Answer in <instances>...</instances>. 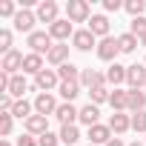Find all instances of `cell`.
Wrapping results in <instances>:
<instances>
[{"label": "cell", "instance_id": "obj_1", "mask_svg": "<svg viewBox=\"0 0 146 146\" xmlns=\"http://www.w3.org/2000/svg\"><path fill=\"white\" fill-rule=\"evenodd\" d=\"M66 17L72 23H89L92 20V9L86 0H69L66 3Z\"/></svg>", "mask_w": 146, "mask_h": 146}, {"label": "cell", "instance_id": "obj_2", "mask_svg": "<svg viewBox=\"0 0 146 146\" xmlns=\"http://www.w3.org/2000/svg\"><path fill=\"white\" fill-rule=\"evenodd\" d=\"M26 46H29L35 54H49L52 46H54V40H52L49 32H32V35L26 37Z\"/></svg>", "mask_w": 146, "mask_h": 146}, {"label": "cell", "instance_id": "obj_3", "mask_svg": "<svg viewBox=\"0 0 146 146\" xmlns=\"http://www.w3.org/2000/svg\"><path fill=\"white\" fill-rule=\"evenodd\" d=\"M46 32L52 35V40H54V43H66L69 37H75V29H72V20H69V17H60V20H57V23H52Z\"/></svg>", "mask_w": 146, "mask_h": 146}, {"label": "cell", "instance_id": "obj_4", "mask_svg": "<svg viewBox=\"0 0 146 146\" xmlns=\"http://www.w3.org/2000/svg\"><path fill=\"white\" fill-rule=\"evenodd\" d=\"M23 52H17V49H12L9 54H3V60H0V72H6V75H20V69H23Z\"/></svg>", "mask_w": 146, "mask_h": 146}, {"label": "cell", "instance_id": "obj_5", "mask_svg": "<svg viewBox=\"0 0 146 146\" xmlns=\"http://www.w3.org/2000/svg\"><path fill=\"white\" fill-rule=\"evenodd\" d=\"M126 83L129 89H146V63L126 66Z\"/></svg>", "mask_w": 146, "mask_h": 146}, {"label": "cell", "instance_id": "obj_6", "mask_svg": "<svg viewBox=\"0 0 146 146\" xmlns=\"http://www.w3.org/2000/svg\"><path fill=\"white\" fill-rule=\"evenodd\" d=\"M120 54V46H117V37H103V40H98V57L100 60H106V63H115V57Z\"/></svg>", "mask_w": 146, "mask_h": 146}, {"label": "cell", "instance_id": "obj_7", "mask_svg": "<svg viewBox=\"0 0 146 146\" xmlns=\"http://www.w3.org/2000/svg\"><path fill=\"white\" fill-rule=\"evenodd\" d=\"M57 100H54V95L52 92H40L37 98H35V115H43V117H49V115H54L57 112Z\"/></svg>", "mask_w": 146, "mask_h": 146}, {"label": "cell", "instance_id": "obj_8", "mask_svg": "<svg viewBox=\"0 0 146 146\" xmlns=\"http://www.w3.org/2000/svg\"><path fill=\"white\" fill-rule=\"evenodd\" d=\"M60 86V78H57V69H43L40 75L35 78V89L37 92H52Z\"/></svg>", "mask_w": 146, "mask_h": 146}, {"label": "cell", "instance_id": "obj_9", "mask_svg": "<svg viewBox=\"0 0 146 146\" xmlns=\"http://www.w3.org/2000/svg\"><path fill=\"white\" fill-rule=\"evenodd\" d=\"M35 15H37V23H57L60 17H57V3L54 0H40L37 3V9H35Z\"/></svg>", "mask_w": 146, "mask_h": 146}, {"label": "cell", "instance_id": "obj_10", "mask_svg": "<svg viewBox=\"0 0 146 146\" xmlns=\"http://www.w3.org/2000/svg\"><path fill=\"white\" fill-rule=\"evenodd\" d=\"M72 46H75L78 52H92V49H98V37L89 29H78L75 37H72Z\"/></svg>", "mask_w": 146, "mask_h": 146}, {"label": "cell", "instance_id": "obj_11", "mask_svg": "<svg viewBox=\"0 0 146 146\" xmlns=\"http://www.w3.org/2000/svg\"><path fill=\"white\" fill-rule=\"evenodd\" d=\"M12 23H15V29H17V32L32 35V32H35V23H37V15H35L32 9H20V12L15 15V20H12Z\"/></svg>", "mask_w": 146, "mask_h": 146}, {"label": "cell", "instance_id": "obj_12", "mask_svg": "<svg viewBox=\"0 0 146 146\" xmlns=\"http://www.w3.org/2000/svg\"><path fill=\"white\" fill-rule=\"evenodd\" d=\"M106 126L112 129V135H115V137H120V135H126V132L132 129V115L112 112V117H109V123H106Z\"/></svg>", "mask_w": 146, "mask_h": 146}, {"label": "cell", "instance_id": "obj_13", "mask_svg": "<svg viewBox=\"0 0 146 146\" xmlns=\"http://www.w3.org/2000/svg\"><path fill=\"white\" fill-rule=\"evenodd\" d=\"M54 117H57L63 126H75V120L80 117V109H75V103H60L57 112H54Z\"/></svg>", "mask_w": 146, "mask_h": 146}, {"label": "cell", "instance_id": "obj_14", "mask_svg": "<svg viewBox=\"0 0 146 146\" xmlns=\"http://www.w3.org/2000/svg\"><path fill=\"white\" fill-rule=\"evenodd\" d=\"M23 126H26V135L40 137V135H46V132H49V117H43V115H32Z\"/></svg>", "mask_w": 146, "mask_h": 146}, {"label": "cell", "instance_id": "obj_15", "mask_svg": "<svg viewBox=\"0 0 146 146\" xmlns=\"http://www.w3.org/2000/svg\"><path fill=\"white\" fill-rule=\"evenodd\" d=\"M95 37H109V17L106 15H92V20H89V26H86Z\"/></svg>", "mask_w": 146, "mask_h": 146}, {"label": "cell", "instance_id": "obj_16", "mask_svg": "<svg viewBox=\"0 0 146 146\" xmlns=\"http://www.w3.org/2000/svg\"><path fill=\"white\" fill-rule=\"evenodd\" d=\"M46 60L52 63V66H63V63H69V43H54L52 46V52L46 54Z\"/></svg>", "mask_w": 146, "mask_h": 146}, {"label": "cell", "instance_id": "obj_17", "mask_svg": "<svg viewBox=\"0 0 146 146\" xmlns=\"http://www.w3.org/2000/svg\"><path fill=\"white\" fill-rule=\"evenodd\" d=\"M106 83L109 86H115V89H120V83H126V66H120L117 60L106 69Z\"/></svg>", "mask_w": 146, "mask_h": 146}, {"label": "cell", "instance_id": "obj_18", "mask_svg": "<svg viewBox=\"0 0 146 146\" xmlns=\"http://www.w3.org/2000/svg\"><path fill=\"white\" fill-rule=\"evenodd\" d=\"M80 86H86V89L106 86V75H100L98 69H83V72H80Z\"/></svg>", "mask_w": 146, "mask_h": 146}, {"label": "cell", "instance_id": "obj_19", "mask_svg": "<svg viewBox=\"0 0 146 146\" xmlns=\"http://www.w3.org/2000/svg\"><path fill=\"white\" fill-rule=\"evenodd\" d=\"M46 66H43V54H35V52H29L26 57H23V75H40Z\"/></svg>", "mask_w": 146, "mask_h": 146}, {"label": "cell", "instance_id": "obj_20", "mask_svg": "<svg viewBox=\"0 0 146 146\" xmlns=\"http://www.w3.org/2000/svg\"><path fill=\"white\" fill-rule=\"evenodd\" d=\"M109 140H112V129H109V126L98 123V126L89 129V143H95V146H106Z\"/></svg>", "mask_w": 146, "mask_h": 146}, {"label": "cell", "instance_id": "obj_21", "mask_svg": "<svg viewBox=\"0 0 146 146\" xmlns=\"http://www.w3.org/2000/svg\"><path fill=\"white\" fill-rule=\"evenodd\" d=\"M26 92H29V80H26V75H15V78L9 80V95H12L15 100H23Z\"/></svg>", "mask_w": 146, "mask_h": 146}, {"label": "cell", "instance_id": "obj_22", "mask_svg": "<svg viewBox=\"0 0 146 146\" xmlns=\"http://www.w3.org/2000/svg\"><path fill=\"white\" fill-rule=\"evenodd\" d=\"M109 106H112L115 112H126V109H129V89H112Z\"/></svg>", "mask_w": 146, "mask_h": 146}, {"label": "cell", "instance_id": "obj_23", "mask_svg": "<svg viewBox=\"0 0 146 146\" xmlns=\"http://www.w3.org/2000/svg\"><path fill=\"white\" fill-rule=\"evenodd\" d=\"M80 72H83V69H78L75 63H63V66L57 69V78H60V83H63V80H69V83H80Z\"/></svg>", "mask_w": 146, "mask_h": 146}, {"label": "cell", "instance_id": "obj_24", "mask_svg": "<svg viewBox=\"0 0 146 146\" xmlns=\"http://www.w3.org/2000/svg\"><path fill=\"white\" fill-rule=\"evenodd\" d=\"M98 117H100V109H98L95 103H86V106L80 109V117H78V120L92 129V126H98Z\"/></svg>", "mask_w": 146, "mask_h": 146}, {"label": "cell", "instance_id": "obj_25", "mask_svg": "<svg viewBox=\"0 0 146 146\" xmlns=\"http://www.w3.org/2000/svg\"><path fill=\"white\" fill-rule=\"evenodd\" d=\"M129 112H146V92L143 89H129Z\"/></svg>", "mask_w": 146, "mask_h": 146}, {"label": "cell", "instance_id": "obj_26", "mask_svg": "<svg viewBox=\"0 0 146 146\" xmlns=\"http://www.w3.org/2000/svg\"><path fill=\"white\" fill-rule=\"evenodd\" d=\"M12 115H15V117H20V120L26 123V120L35 115V103H29L26 98H23V100H15V109H12Z\"/></svg>", "mask_w": 146, "mask_h": 146}, {"label": "cell", "instance_id": "obj_27", "mask_svg": "<svg viewBox=\"0 0 146 146\" xmlns=\"http://www.w3.org/2000/svg\"><path fill=\"white\" fill-rule=\"evenodd\" d=\"M57 92H60V98H63V103H72L78 95H80V83H69V80H63L60 86H57Z\"/></svg>", "mask_w": 146, "mask_h": 146}, {"label": "cell", "instance_id": "obj_28", "mask_svg": "<svg viewBox=\"0 0 146 146\" xmlns=\"http://www.w3.org/2000/svg\"><path fill=\"white\" fill-rule=\"evenodd\" d=\"M117 46H120V52H123V54H132V52L140 46V40H137L132 32H126V35H120V37H117Z\"/></svg>", "mask_w": 146, "mask_h": 146}, {"label": "cell", "instance_id": "obj_29", "mask_svg": "<svg viewBox=\"0 0 146 146\" xmlns=\"http://www.w3.org/2000/svg\"><path fill=\"white\" fill-rule=\"evenodd\" d=\"M80 140V132H78V126H60V143H66V146H75Z\"/></svg>", "mask_w": 146, "mask_h": 146}, {"label": "cell", "instance_id": "obj_30", "mask_svg": "<svg viewBox=\"0 0 146 146\" xmlns=\"http://www.w3.org/2000/svg\"><path fill=\"white\" fill-rule=\"evenodd\" d=\"M123 9H126L132 17H143V12H146V0H126Z\"/></svg>", "mask_w": 146, "mask_h": 146}, {"label": "cell", "instance_id": "obj_31", "mask_svg": "<svg viewBox=\"0 0 146 146\" xmlns=\"http://www.w3.org/2000/svg\"><path fill=\"white\" fill-rule=\"evenodd\" d=\"M109 95H112V92H109L106 86H95V89H89V98H92L89 103H95V106H98V103H106Z\"/></svg>", "mask_w": 146, "mask_h": 146}, {"label": "cell", "instance_id": "obj_32", "mask_svg": "<svg viewBox=\"0 0 146 146\" xmlns=\"http://www.w3.org/2000/svg\"><path fill=\"white\" fill-rule=\"evenodd\" d=\"M12 123H15V115L12 112H0V135H3V137L12 135Z\"/></svg>", "mask_w": 146, "mask_h": 146}, {"label": "cell", "instance_id": "obj_33", "mask_svg": "<svg viewBox=\"0 0 146 146\" xmlns=\"http://www.w3.org/2000/svg\"><path fill=\"white\" fill-rule=\"evenodd\" d=\"M129 32H132L135 37H143V35H146V17H132Z\"/></svg>", "mask_w": 146, "mask_h": 146}, {"label": "cell", "instance_id": "obj_34", "mask_svg": "<svg viewBox=\"0 0 146 146\" xmlns=\"http://www.w3.org/2000/svg\"><path fill=\"white\" fill-rule=\"evenodd\" d=\"M132 129L140 132V135H146V112H135L132 115Z\"/></svg>", "mask_w": 146, "mask_h": 146}, {"label": "cell", "instance_id": "obj_35", "mask_svg": "<svg viewBox=\"0 0 146 146\" xmlns=\"http://www.w3.org/2000/svg\"><path fill=\"white\" fill-rule=\"evenodd\" d=\"M0 52H3V54L12 52V32L9 29H0Z\"/></svg>", "mask_w": 146, "mask_h": 146}, {"label": "cell", "instance_id": "obj_36", "mask_svg": "<svg viewBox=\"0 0 146 146\" xmlns=\"http://www.w3.org/2000/svg\"><path fill=\"white\" fill-rule=\"evenodd\" d=\"M15 15H17V6L12 0H3V3H0V17H12L15 20Z\"/></svg>", "mask_w": 146, "mask_h": 146}, {"label": "cell", "instance_id": "obj_37", "mask_svg": "<svg viewBox=\"0 0 146 146\" xmlns=\"http://www.w3.org/2000/svg\"><path fill=\"white\" fill-rule=\"evenodd\" d=\"M37 143H40V146H57V143H60V135L46 132V135H40V137H37Z\"/></svg>", "mask_w": 146, "mask_h": 146}, {"label": "cell", "instance_id": "obj_38", "mask_svg": "<svg viewBox=\"0 0 146 146\" xmlns=\"http://www.w3.org/2000/svg\"><path fill=\"white\" fill-rule=\"evenodd\" d=\"M17 146H40V143H37L35 135H20V137H17Z\"/></svg>", "mask_w": 146, "mask_h": 146}, {"label": "cell", "instance_id": "obj_39", "mask_svg": "<svg viewBox=\"0 0 146 146\" xmlns=\"http://www.w3.org/2000/svg\"><path fill=\"white\" fill-rule=\"evenodd\" d=\"M103 9H106V12H120L123 3H120V0H103Z\"/></svg>", "mask_w": 146, "mask_h": 146}, {"label": "cell", "instance_id": "obj_40", "mask_svg": "<svg viewBox=\"0 0 146 146\" xmlns=\"http://www.w3.org/2000/svg\"><path fill=\"white\" fill-rule=\"evenodd\" d=\"M106 146H126V143H123V140H120V137H112V140H109V143H106Z\"/></svg>", "mask_w": 146, "mask_h": 146}, {"label": "cell", "instance_id": "obj_41", "mask_svg": "<svg viewBox=\"0 0 146 146\" xmlns=\"http://www.w3.org/2000/svg\"><path fill=\"white\" fill-rule=\"evenodd\" d=\"M0 146H12V143H9V140H6V137H3V140H0Z\"/></svg>", "mask_w": 146, "mask_h": 146}, {"label": "cell", "instance_id": "obj_42", "mask_svg": "<svg viewBox=\"0 0 146 146\" xmlns=\"http://www.w3.org/2000/svg\"><path fill=\"white\" fill-rule=\"evenodd\" d=\"M137 40H140V46H146V35H143V37H137Z\"/></svg>", "mask_w": 146, "mask_h": 146}, {"label": "cell", "instance_id": "obj_43", "mask_svg": "<svg viewBox=\"0 0 146 146\" xmlns=\"http://www.w3.org/2000/svg\"><path fill=\"white\" fill-rule=\"evenodd\" d=\"M129 146H146V143H140V140H135V143H129Z\"/></svg>", "mask_w": 146, "mask_h": 146}, {"label": "cell", "instance_id": "obj_44", "mask_svg": "<svg viewBox=\"0 0 146 146\" xmlns=\"http://www.w3.org/2000/svg\"><path fill=\"white\" fill-rule=\"evenodd\" d=\"M89 146H95V143H89Z\"/></svg>", "mask_w": 146, "mask_h": 146}, {"label": "cell", "instance_id": "obj_45", "mask_svg": "<svg viewBox=\"0 0 146 146\" xmlns=\"http://www.w3.org/2000/svg\"><path fill=\"white\" fill-rule=\"evenodd\" d=\"M143 92H146V89H143Z\"/></svg>", "mask_w": 146, "mask_h": 146}, {"label": "cell", "instance_id": "obj_46", "mask_svg": "<svg viewBox=\"0 0 146 146\" xmlns=\"http://www.w3.org/2000/svg\"><path fill=\"white\" fill-rule=\"evenodd\" d=\"M143 143H146V140H143Z\"/></svg>", "mask_w": 146, "mask_h": 146}]
</instances>
